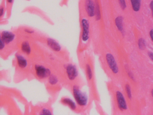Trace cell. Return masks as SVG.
<instances>
[{"mask_svg":"<svg viewBox=\"0 0 153 115\" xmlns=\"http://www.w3.org/2000/svg\"><path fill=\"white\" fill-rule=\"evenodd\" d=\"M73 94L74 98L77 104L81 107L86 106L88 103V97L82 92L78 86L74 85L73 87Z\"/></svg>","mask_w":153,"mask_h":115,"instance_id":"cell-1","label":"cell"},{"mask_svg":"<svg viewBox=\"0 0 153 115\" xmlns=\"http://www.w3.org/2000/svg\"><path fill=\"white\" fill-rule=\"evenodd\" d=\"M82 28L81 40L82 42H87L89 38V20L85 18H83L81 21Z\"/></svg>","mask_w":153,"mask_h":115,"instance_id":"cell-2","label":"cell"},{"mask_svg":"<svg viewBox=\"0 0 153 115\" xmlns=\"http://www.w3.org/2000/svg\"><path fill=\"white\" fill-rule=\"evenodd\" d=\"M35 70L36 76L40 79H45L46 77H49L51 75V71L49 69L41 65H36Z\"/></svg>","mask_w":153,"mask_h":115,"instance_id":"cell-3","label":"cell"},{"mask_svg":"<svg viewBox=\"0 0 153 115\" xmlns=\"http://www.w3.org/2000/svg\"><path fill=\"white\" fill-rule=\"evenodd\" d=\"M66 73L68 78L71 81L75 80L78 76V70L75 65L69 64L66 67Z\"/></svg>","mask_w":153,"mask_h":115,"instance_id":"cell-4","label":"cell"},{"mask_svg":"<svg viewBox=\"0 0 153 115\" xmlns=\"http://www.w3.org/2000/svg\"><path fill=\"white\" fill-rule=\"evenodd\" d=\"M106 59L109 67L112 72L116 74L119 72V68L115 58L111 54H107L106 55Z\"/></svg>","mask_w":153,"mask_h":115,"instance_id":"cell-5","label":"cell"},{"mask_svg":"<svg viewBox=\"0 0 153 115\" xmlns=\"http://www.w3.org/2000/svg\"><path fill=\"white\" fill-rule=\"evenodd\" d=\"M85 10L89 17L95 15V4L93 0H85Z\"/></svg>","mask_w":153,"mask_h":115,"instance_id":"cell-6","label":"cell"},{"mask_svg":"<svg viewBox=\"0 0 153 115\" xmlns=\"http://www.w3.org/2000/svg\"><path fill=\"white\" fill-rule=\"evenodd\" d=\"M15 36L14 33L8 31H3L1 33V39L5 42L6 44H9L14 41Z\"/></svg>","mask_w":153,"mask_h":115,"instance_id":"cell-7","label":"cell"},{"mask_svg":"<svg viewBox=\"0 0 153 115\" xmlns=\"http://www.w3.org/2000/svg\"><path fill=\"white\" fill-rule=\"evenodd\" d=\"M116 96L119 109L121 110H125L127 109V105L123 94L119 91H117L116 92Z\"/></svg>","mask_w":153,"mask_h":115,"instance_id":"cell-8","label":"cell"},{"mask_svg":"<svg viewBox=\"0 0 153 115\" xmlns=\"http://www.w3.org/2000/svg\"><path fill=\"white\" fill-rule=\"evenodd\" d=\"M47 43L48 46L54 51L59 52L61 51L62 49L61 45L57 41L54 39H52V38H48L47 39Z\"/></svg>","mask_w":153,"mask_h":115,"instance_id":"cell-9","label":"cell"},{"mask_svg":"<svg viewBox=\"0 0 153 115\" xmlns=\"http://www.w3.org/2000/svg\"><path fill=\"white\" fill-rule=\"evenodd\" d=\"M17 63L20 68L24 69L26 68L27 66V59L23 55L20 54H17L16 55Z\"/></svg>","mask_w":153,"mask_h":115,"instance_id":"cell-10","label":"cell"},{"mask_svg":"<svg viewBox=\"0 0 153 115\" xmlns=\"http://www.w3.org/2000/svg\"><path fill=\"white\" fill-rule=\"evenodd\" d=\"M21 48L22 51L27 55H29L31 53V47L28 41H23L21 44Z\"/></svg>","mask_w":153,"mask_h":115,"instance_id":"cell-11","label":"cell"},{"mask_svg":"<svg viewBox=\"0 0 153 115\" xmlns=\"http://www.w3.org/2000/svg\"><path fill=\"white\" fill-rule=\"evenodd\" d=\"M62 102L65 104L67 105L70 107L72 110H75L76 109V106L75 105V103L74 101H72L70 98H64L62 100Z\"/></svg>","mask_w":153,"mask_h":115,"instance_id":"cell-12","label":"cell"},{"mask_svg":"<svg viewBox=\"0 0 153 115\" xmlns=\"http://www.w3.org/2000/svg\"><path fill=\"white\" fill-rule=\"evenodd\" d=\"M123 18L122 16H119L115 19V24H116L118 30L121 32H122L123 30Z\"/></svg>","mask_w":153,"mask_h":115,"instance_id":"cell-13","label":"cell"},{"mask_svg":"<svg viewBox=\"0 0 153 115\" xmlns=\"http://www.w3.org/2000/svg\"><path fill=\"white\" fill-rule=\"evenodd\" d=\"M134 11L137 12L140 10L141 0H130Z\"/></svg>","mask_w":153,"mask_h":115,"instance_id":"cell-14","label":"cell"},{"mask_svg":"<svg viewBox=\"0 0 153 115\" xmlns=\"http://www.w3.org/2000/svg\"><path fill=\"white\" fill-rule=\"evenodd\" d=\"M95 16H96V20H99L101 19L100 7L97 0H96L95 2Z\"/></svg>","mask_w":153,"mask_h":115,"instance_id":"cell-15","label":"cell"},{"mask_svg":"<svg viewBox=\"0 0 153 115\" xmlns=\"http://www.w3.org/2000/svg\"><path fill=\"white\" fill-rule=\"evenodd\" d=\"M49 82L51 85H55L58 82V79L56 76L53 74H51L49 76Z\"/></svg>","mask_w":153,"mask_h":115,"instance_id":"cell-16","label":"cell"},{"mask_svg":"<svg viewBox=\"0 0 153 115\" xmlns=\"http://www.w3.org/2000/svg\"><path fill=\"white\" fill-rule=\"evenodd\" d=\"M86 72L89 80H91L93 78V72L91 66L89 64H87L86 65Z\"/></svg>","mask_w":153,"mask_h":115,"instance_id":"cell-17","label":"cell"},{"mask_svg":"<svg viewBox=\"0 0 153 115\" xmlns=\"http://www.w3.org/2000/svg\"><path fill=\"white\" fill-rule=\"evenodd\" d=\"M138 47L141 50H144L145 47V41L143 38L139 39L138 42Z\"/></svg>","mask_w":153,"mask_h":115,"instance_id":"cell-18","label":"cell"},{"mask_svg":"<svg viewBox=\"0 0 153 115\" xmlns=\"http://www.w3.org/2000/svg\"><path fill=\"white\" fill-rule=\"evenodd\" d=\"M125 89H126V92H127V94L128 98L131 99L132 97V92H131V88H130V85L128 84H126V86H125Z\"/></svg>","mask_w":153,"mask_h":115,"instance_id":"cell-19","label":"cell"},{"mask_svg":"<svg viewBox=\"0 0 153 115\" xmlns=\"http://www.w3.org/2000/svg\"><path fill=\"white\" fill-rule=\"evenodd\" d=\"M40 114V115H50L52 114L51 111L48 108H44L42 109Z\"/></svg>","mask_w":153,"mask_h":115,"instance_id":"cell-20","label":"cell"},{"mask_svg":"<svg viewBox=\"0 0 153 115\" xmlns=\"http://www.w3.org/2000/svg\"><path fill=\"white\" fill-rule=\"evenodd\" d=\"M119 4H120L121 8L123 9V10L125 9L126 8V4L125 0H119Z\"/></svg>","mask_w":153,"mask_h":115,"instance_id":"cell-21","label":"cell"},{"mask_svg":"<svg viewBox=\"0 0 153 115\" xmlns=\"http://www.w3.org/2000/svg\"><path fill=\"white\" fill-rule=\"evenodd\" d=\"M1 48H0V49H1V50L2 51V50L4 49V48H5V47L6 44H5V42H4V41H3V40H1Z\"/></svg>","mask_w":153,"mask_h":115,"instance_id":"cell-22","label":"cell"},{"mask_svg":"<svg viewBox=\"0 0 153 115\" xmlns=\"http://www.w3.org/2000/svg\"><path fill=\"white\" fill-rule=\"evenodd\" d=\"M25 32H27V33H29V34H32V33H34V31L33 30H30V29H25Z\"/></svg>","mask_w":153,"mask_h":115,"instance_id":"cell-23","label":"cell"},{"mask_svg":"<svg viewBox=\"0 0 153 115\" xmlns=\"http://www.w3.org/2000/svg\"><path fill=\"white\" fill-rule=\"evenodd\" d=\"M0 10H1V17H2L4 13V7H1V9H0Z\"/></svg>","mask_w":153,"mask_h":115,"instance_id":"cell-24","label":"cell"},{"mask_svg":"<svg viewBox=\"0 0 153 115\" xmlns=\"http://www.w3.org/2000/svg\"><path fill=\"white\" fill-rule=\"evenodd\" d=\"M148 56H149L150 59L153 61V53H152V52H149L148 53Z\"/></svg>","mask_w":153,"mask_h":115,"instance_id":"cell-25","label":"cell"},{"mask_svg":"<svg viewBox=\"0 0 153 115\" xmlns=\"http://www.w3.org/2000/svg\"><path fill=\"white\" fill-rule=\"evenodd\" d=\"M150 35L151 40H152V41L153 42V29H151V30H150Z\"/></svg>","mask_w":153,"mask_h":115,"instance_id":"cell-26","label":"cell"},{"mask_svg":"<svg viewBox=\"0 0 153 115\" xmlns=\"http://www.w3.org/2000/svg\"><path fill=\"white\" fill-rule=\"evenodd\" d=\"M150 7L152 10V17H153V1H151L150 4Z\"/></svg>","mask_w":153,"mask_h":115,"instance_id":"cell-27","label":"cell"},{"mask_svg":"<svg viewBox=\"0 0 153 115\" xmlns=\"http://www.w3.org/2000/svg\"><path fill=\"white\" fill-rule=\"evenodd\" d=\"M7 1V2H8L9 4H11L13 3V1L14 0H6Z\"/></svg>","mask_w":153,"mask_h":115,"instance_id":"cell-28","label":"cell"},{"mask_svg":"<svg viewBox=\"0 0 153 115\" xmlns=\"http://www.w3.org/2000/svg\"><path fill=\"white\" fill-rule=\"evenodd\" d=\"M128 75H129V76H130V78H132V80H133V76H132V75L131 74V73H128Z\"/></svg>","mask_w":153,"mask_h":115,"instance_id":"cell-29","label":"cell"},{"mask_svg":"<svg viewBox=\"0 0 153 115\" xmlns=\"http://www.w3.org/2000/svg\"><path fill=\"white\" fill-rule=\"evenodd\" d=\"M151 93H152V96L153 97V89L152 90V92H151Z\"/></svg>","mask_w":153,"mask_h":115,"instance_id":"cell-30","label":"cell"}]
</instances>
